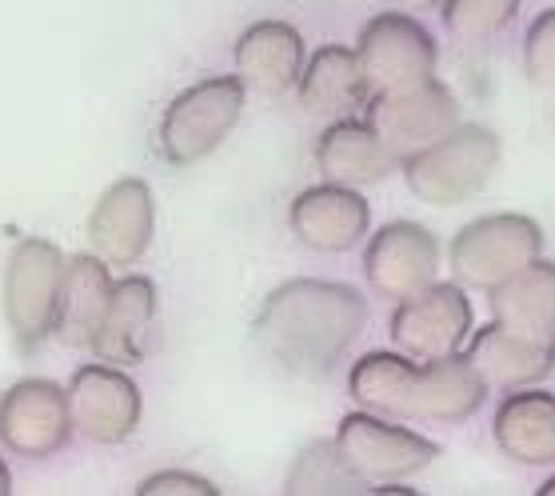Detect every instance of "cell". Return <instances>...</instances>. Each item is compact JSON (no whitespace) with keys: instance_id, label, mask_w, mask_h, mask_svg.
Returning a JSON list of instances; mask_svg holds the SVG:
<instances>
[{"instance_id":"obj_14","label":"cell","mask_w":555,"mask_h":496,"mask_svg":"<svg viewBox=\"0 0 555 496\" xmlns=\"http://www.w3.org/2000/svg\"><path fill=\"white\" fill-rule=\"evenodd\" d=\"M156 232V201L140 177H120L101 192L89 213V249L104 265H132Z\"/></svg>"},{"instance_id":"obj_4","label":"cell","mask_w":555,"mask_h":496,"mask_svg":"<svg viewBox=\"0 0 555 496\" xmlns=\"http://www.w3.org/2000/svg\"><path fill=\"white\" fill-rule=\"evenodd\" d=\"M244 101H248V89L236 73L208 77L184 89L160 116V156L168 165L189 168L216 153L232 137V128L241 125Z\"/></svg>"},{"instance_id":"obj_15","label":"cell","mask_w":555,"mask_h":496,"mask_svg":"<svg viewBox=\"0 0 555 496\" xmlns=\"http://www.w3.org/2000/svg\"><path fill=\"white\" fill-rule=\"evenodd\" d=\"M288 225L296 241L308 244L312 253H352L372 232V204L360 196V189L324 180L292 201Z\"/></svg>"},{"instance_id":"obj_16","label":"cell","mask_w":555,"mask_h":496,"mask_svg":"<svg viewBox=\"0 0 555 496\" xmlns=\"http://www.w3.org/2000/svg\"><path fill=\"white\" fill-rule=\"evenodd\" d=\"M467 365L480 372L488 393H512V389H528V384L547 381L555 372V344L528 341L519 332L504 329L500 320H488L483 329H472L464 344Z\"/></svg>"},{"instance_id":"obj_20","label":"cell","mask_w":555,"mask_h":496,"mask_svg":"<svg viewBox=\"0 0 555 496\" xmlns=\"http://www.w3.org/2000/svg\"><path fill=\"white\" fill-rule=\"evenodd\" d=\"M492 320L528 341L555 344V260L535 256L531 265L516 268L512 277L488 289Z\"/></svg>"},{"instance_id":"obj_1","label":"cell","mask_w":555,"mask_h":496,"mask_svg":"<svg viewBox=\"0 0 555 496\" xmlns=\"http://www.w3.org/2000/svg\"><path fill=\"white\" fill-rule=\"evenodd\" d=\"M367 325V301L352 284L296 277L276 284L253 320V341L292 377H324Z\"/></svg>"},{"instance_id":"obj_26","label":"cell","mask_w":555,"mask_h":496,"mask_svg":"<svg viewBox=\"0 0 555 496\" xmlns=\"http://www.w3.org/2000/svg\"><path fill=\"white\" fill-rule=\"evenodd\" d=\"M524 73L540 92H555V9L535 16L524 33Z\"/></svg>"},{"instance_id":"obj_30","label":"cell","mask_w":555,"mask_h":496,"mask_svg":"<svg viewBox=\"0 0 555 496\" xmlns=\"http://www.w3.org/2000/svg\"><path fill=\"white\" fill-rule=\"evenodd\" d=\"M535 493H540V496H555V472L540 484V488H535Z\"/></svg>"},{"instance_id":"obj_24","label":"cell","mask_w":555,"mask_h":496,"mask_svg":"<svg viewBox=\"0 0 555 496\" xmlns=\"http://www.w3.org/2000/svg\"><path fill=\"white\" fill-rule=\"evenodd\" d=\"M367 488L352 469L336 441H312L288 469V493L292 496H320V493H360Z\"/></svg>"},{"instance_id":"obj_17","label":"cell","mask_w":555,"mask_h":496,"mask_svg":"<svg viewBox=\"0 0 555 496\" xmlns=\"http://www.w3.org/2000/svg\"><path fill=\"white\" fill-rule=\"evenodd\" d=\"M236 77L256 97H284L296 89L304 68V37L288 21H256L232 49Z\"/></svg>"},{"instance_id":"obj_11","label":"cell","mask_w":555,"mask_h":496,"mask_svg":"<svg viewBox=\"0 0 555 496\" xmlns=\"http://www.w3.org/2000/svg\"><path fill=\"white\" fill-rule=\"evenodd\" d=\"M73 412H68V389L44 377L16 381L0 396V441L16 457L44 460L61 453L73 436Z\"/></svg>"},{"instance_id":"obj_13","label":"cell","mask_w":555,"mask_h":496,"mask_svg":"<svg viewBox=\"0 0 555 496\" xmlns=\"http://www.w3.org/2000/svg\"><path fill=\"white\" fill-rule=\"evenodd\" d=\"M364 277L372 293L384 301H404V296L428 289L431 280L440 277L436 232L416 220H388L384 229L367 237Z\"/></svg>"},{"instance_id":"obj_27","label":"cell","mask_w":555,"mask_h":496,"mask_svg":"<svg viewBox=\"0 0 555 496\" xmlns=\"http://www.w3.org/2000/svg\"><path fill=\"white\" fill-rule=\"evenodd\" d=\"M216 493L220 488L208 476H196V472H184V469L152 472L137 488V496H216Z\"/></svg>"},{"instance_id":"obj_22","label":"cell","mask_w":555,"mask_h":496,"mask_svg":"<svg viewBox=\"0 0 555 496\" xmlns=\"http://www.w3.org/2000/svg\"><path fill=\"white\" fill-rule=\"evenodd\" d=\"M156 320V284L149 277L113 280V296L104 308V320L92 336V353L108 365H140L149 353V332Z\"/></svg>"},{"instance_id":"obj_10","label":"cell","mask_w":555,"mask_h":496,"mask_svg":"<svg viewBox=\"0 0 555 496\" xmlns=\"http://www.w3.org/2000/svg\"><path fill=\"white\" fill-rule=\"evenodd\" d=\"M356 56L367 77V89L376 97V92L412 89L420 80L436 77L440 49L412 13H379L360 28Z\"/></svg>"},{"instance_id":"obj_5","label":"cell","mask_w":555,"mask_h":496,"mask_svg":"<svg viewBox=\"0 0 555 496\" xmlns=\"http://www.w3.org/2000/svg\"><path fill=\"white\" fill-rule=\"evenodd\" d=\"M64 253L52 241L28 237L16 241L4 265V325L21 353H33L56 332V305H61Z\"/></svg>"},{"instance_id":"obj_18","label":"cell","mask_w":555,"mask_h":496,"mask_svg":"<svg viewBox=\"0 0 555 496\" xmlns=\"http://www.w3.org/2000/svg\"><path fill=\"white\" fill-rule=\"evenodd\" d=\"M315 165L332 185L360 189V185H379L384 177H391L400 161L388 153V144L372 132L364 116H340L315 140Z\"/></svg>"},{"instance_id":"obj_6","label":"cell","mask_w":555,"mask_h":496,"mask_svg":"<svg viewBox=\"0 0 555 496\" xmlns=\"http://www.w3.org/2000/svg\"><path fill=\"white\" fill-rule=\"evenodd\" d=\"M543 256V229L524 213H488L455 232L448 244L452 277L464 289H492L516 268Z\"/></svg>"},{"instance_id":"obj_12","label":"cell","mask_w":555,"mask_h":496,"mask_svg":"<svg viewBox=\"0 0 555 496\" xmlns=\"http://www.w3.org/2000/svg\"><path fill=\"white\" fill-rule=\"evenodd\" d=\"M68 412L73 429L92 445H120L137 433L144 400L120 365H80L68 381Z\"/></svg>"},{"instance_id":"obj_8","label":"cell","mask_w":555,"mask_h":496,"mask_svg":"<svg viewBox=\"0 0 555 496\" xmlns=\"http://www.w3.org/2000/svg\"><path fill=\"white\" fill-rule=\"evenodd\" d=\"M476 329V313L460 280H431L428 289L396 301L388 320L391 344L416 360H440L464 353Z\"/></svg>"},{"instance_id":"obj_7","label":"cell","mask_w":555,"mask_h":496,"mask_svg":"<svg viewBox=\"0 0 555 496\" xmlns=\"http://www.w3.org/2000/svg\"><path fill=\"white\" fill-rule=\"evenodd\" d=\"M336 448L344 453L348 469L364 484L408 481L440 457V445L408 429L404 420H388L376 412H348L336 429Z\"/></svg>"},{"instance_id":"obj_2","label":"cell","mask_w":555,"mask_h":496,"mask_svg":"<svg viewBox=\"0 0 555 496\" xmlns=\"http://www.w3.org/2000/svg\"><path fill=\"white\" fill-rule=\"evenodd\" d=\"M348 393L360 408L404 424H464L483 408L488 384L467 357L416 360L408 353H367L348 372Z\"/></svg>"},{"instance_id":"obj_19","label":"cell","mask_w":555,"mask_h":496,"mask_svg":"<svg viewBox=\"0 0 555 496\" xmlns=\"http://www.w3.org/2000/svg\"><path fill=\"white\" fill-rule=\"evenodd\" d=\"M492 436L500 453L528 469L555 465V393L535 384L512 389L492 417Z\"/></svg>"},{"instance_id":"obj_21","label":"cell","mask_w":555,"mask_h":496,"mask_svg":"<svg viewBox=\"0 0 555 496\" xmlns=\"http://www.w3.org/2000/svg\"><path fill=\"white\" fill-rule=\"evenodd\" d=\"M296 92H300L304 113L332 116V120L364 113V104L372 101V89H367V77H364V68H360V56H356V49H344V44L315 49L312 56L304 61Z\"/></svg>"},{"instance_id":"obj_9","label":"cell","mask_w":555,"mask_h":496,"mask_svg":"<svg viewBox=\"0 0 555 496\" xmlns=\"http://www.w3.org/2000/svg\"><path fill=\"white\" fill-rule=\"evenodd\" d=\"M364 120L388 144V153L404 165L412 153L436 144L443 132L460 125V97L443 80L428 77L412 89L376 92L364 104Z\"/></svg>"},{"instance_id":"obj_23","label":"cell","mask_w":555,"mask_h":496,"mask_svg":"<svg viewBox=\"0 0 555 496\" xmlns=\"http://www.w3.org/2000/svg\"><path fill=\"white\" fill-rule=\"evenodd\" d=\"M108 296H113V277H108V265L101 256H68L61 280V305H56V336L73 348H92Z\"/></svg>"},{"instance_id":"obj_3","label":"cell","mask_w":555,"mask_h":496,"mask_svg":"<svg viewBox=\"0 0 555 496\" xmlns=\"http://www.w3.org/2000/svg\"><path fill=\"white\" fill-rule=\"evenodd\" d=\"M495 168H500V137L492 128L460 120L436 144L408 156L400 173H404L408 189L424 204L455 208V204H467L476 192L488 189Z\"/></svg>"},{"instance_id":"obj_25","label":"cell","mask_w":555,"mask_h":496,"mask_svg":"<svg viewBox=\"0 0 555 496\" xmlns=\"http://www.w3.org/2000/svg\"><path fill=\"white\" fill-rule=\"evenodd\" d=\"M443 25L455 40L480 44L500 37L519 13V0H440Z\"/></svg>"},{"instance_id":"obj_28","label":"cell","mask_w":555,"mask_h":496,"mask_svg":"<svg viewBox=\"0 0 555 496\" xmlns=\"http://www.w3.org/2000/svg\"><path fill=\"white\" fill-rule=\"evenodd\" d=\"M400 9H412V13H428V9H440V0H396Z\"/></svg>"},{"instance_id":"obj_29","label":"cell","mask_w":555,"mask_h":496,"mask_svg":"<svg viewBox=\"0 0 555 496\" xmlns=\"http://www.w3.org/2000/svg\"><path fill=\"white\" fill-rule=\"evenodd\" d=\"M13 493V472H9V465H4V457H0V496Z\"/></svg>"}]
</instances>
